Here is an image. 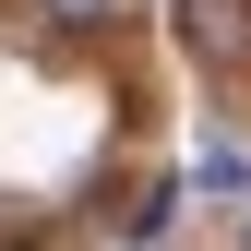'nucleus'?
<instances>
[{"label":"nucleus","instance_id":"1","mask_svg":"<svg viewBox=\"0 0 251 251\" xmlns=\"http://www.w3.org/2000/svg\"><path fill=\"white\" fill-rule=\"evenodd\" d=\"M179 36L215 72H251V0H179Z\"/></svg>","mask_w":251,"mask_h":251},{"label":"nucleus","instance_id":"2","mask_svg":"<svg viewBox=\"0 0 251 251\" xmlns=\"http://www.w3.org/2000/svg\"><path fill=\"white\" fill-rule=\"evenodd\" d=\"M36 12L60 24V36H108V24H120V0H36Z\"/></svg>","mask_w":251,"mask_h":251},{"label":"nucleus","instance_id":"3","mask_svg":"<svg viewBox=\"0 0 251 251\" xmlns=\"http://www.w3.org/2000/svg\"><path fill=\"white\" fill-rule=\"evenodd\" d=\"M12 251H36V239H12Z\"/></svg>","mask_w":251,"mask_h":251},{"label":"nucleus","instance_id":"4","mask_svg":"<svg viewBox=\"0 0 251 251\" xmlns=\"http://www.w3.org/2000/svg\"><path fill=\"white\" fill-rule=\"evenodd\" d=\"M239 251H251V227H239Z\"/></svg>","mask_w":251,"mask_h":251}]
</instances>
